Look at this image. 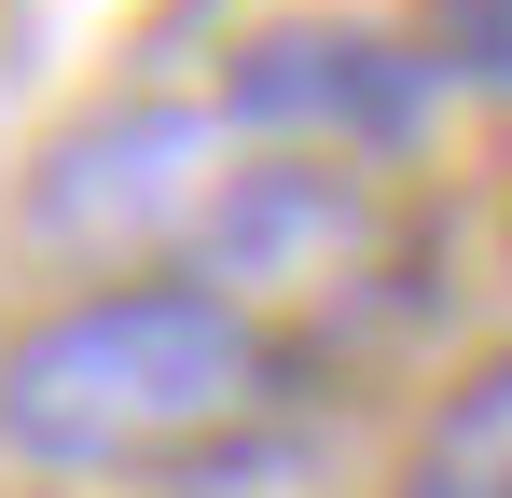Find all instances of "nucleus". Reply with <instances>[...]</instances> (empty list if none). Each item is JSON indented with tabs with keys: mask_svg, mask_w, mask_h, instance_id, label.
I'll return each instance as SVG.
<instances>
[{
	"mask_svg": "<svg viewBox=\"0 0 512 498\" xmlns=\"http://www.w3.org/2000/svg\"><path fill=\"white\" fill-rule=\"evenodd\" d=\"M291 415V346L208 277H111L0 346V457L42 485H222Z\"/></svg>",
	"mask_w": 512,
	"mask_h": 498,
	"instance_id": "obj_1",
	"label": "nucleus"
},
{
	"mask_svg": "<svg viewBox=\"0 0 512 498\" xmlns=\"http://www.w3.org/2000/svg\"><path fill=\"white\" fill-rule=\"evenodd\" d=\"M222 111H111L84 139H56L28 180V236H70L84 263L125 277H180L208 208H222Z\"/></svg>",
	"mask_w": 512,
	"mask_h": 498,
	"instance_id": "obj_2",
	"label": "nucleus"
},
{
	"mask_svg": "<svg viewBox=\"0 0 512 498\" xmlns=\"http://www.w3.org/2000/svg\"><path fill=\"white\" fill-rule=\"evenodd\" d=\"M236 125L263 139H291V153H388L402 125H416V56H388V42H360V28H277L250 42V70H236Z\"/></svg>",
	"mask_w": 512,
	"mask_h": 498,
	"instance_id": "obj_3",
	"label": "nucleus"
},
{
	"mask_svg": "<svg viewBox=\"0 0 512 498\" xmlns=\"http://www.w3.org/2000/svg\"><path fill=\"white\" fill-rule=\"evenodd\" d=\"M402 498H512V346L471 360V374L429 402L416 457H402Z\"/></svg>",
	"mask_w": 512,
	"mask_h": 498,
	"instance_id": "obj_4",
	"label": "nucleus"
},
{
	"mask_svg": "<svg viewBox=\"0 0 512 498\" xmlns=\"http://www.w3.org/2000/svg\"><path fill=\"white\" fill-rule=\"evenodd\" d=\"M443 56L471 83H512V0H443Z\"/></svg>",
	"mask_w": 512,
	"mask_h": 498,
	"instance_id": "obj_5",
	"label": "nucleus"
}]
</instances>
